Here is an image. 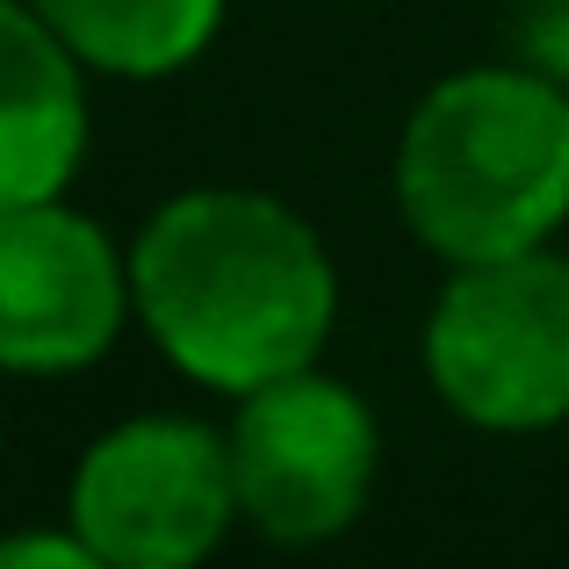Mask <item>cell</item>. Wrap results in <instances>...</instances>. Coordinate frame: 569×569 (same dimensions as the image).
I'll use <instances>...</instances> for the list:
<instances>
[{"mask_svg":"<svg viewBox=\"0 0 569 569\" xmlns=\"http://www.w3.org/2000/svg\"><path fill=\"white\" fill-rule=\"evenodd\" d=\"M130 310L152 353L209 397L325 361L339 267L303 209L267 188H181L130 231Z\"/></svg>","mask_w":569,"mask_h":569,"instance_id":"1","label":"cell"},{"mask_svg":"<svg viewBox=\"0 0 569 569\" xmlns=\"http://www.w3.org/2000/svg\"><path fill=\"white\" fill-rule=\"evenodd\" d=\"M397 217L469 267L569 231V94L533 66H461L418 94L389 167Z\"/></svg>","mask_w":569,"mask_h":569,"instance_id":"2","label":"cell"},{"mask_svg":"<svg viewBox=\"0 0 569 569\" xmlns=\"http://www.w3.org/2000/svg\"><path fill=\"white\" fill-rule=\"evenodd\" d=\"M418 353L461 426L505 440L569 426V252L527 246L447 267Z\"/></svg>","mask_w":569,"mask_h":569,"instance_id":"3","label":"cell"},{"mask_svg":"<svg viewBox=\"0 0 569 569\" xmlns=\"http://www.w3.org/2000/svg\"><path fill=\"white\" fill-rule=\"evenodd\" d=\"M66 519L101 569H194L238 527L231 440L188 411H138L80 447Z\"/></svg>","mask_w":569,"mask_h":569,"instance_id":"4","label":"cell"},{"mask_svg":"<svg viewBox=\"0 0 569 569\" xmlns=\"http://www.w3.org/2000/svg\"><path fill=\"white\" fill-rule=\"evenodd\" d=\"M231 483L238 527L274 548H325L368 512L382 476L376 403L318 361L231 397Z\"/></svg>","mask_w":569,"mask_h":569,"instance_id":"5","label":"cell"},{"mask_svg":"<svg viewBox=\"0 0 569 569\" xmlns=\"http://www.w3.org/2000/svg\"><path fill=\"white\" fill-rule=\"evenodd\" d=\"M130 325V246L66 194L0 209V376H87Z\"/></svg>","mask_w":569,"mask_h":569,"instance_id":"6","label":"cell"},{"mask_svg":"<svg viewBox=\"0 0 569 569\" xmlns=\"http://www.w3.org/2000/svg\"><path fill=\"white\" fill-rule=\"evenodd\" d=\"M87 80L94 72L29 0H0V209L51 202L80 181L94 144Z\"/></svg>","mask_w":569,"mask_h":569,"instance_id":"7","label":"cell"},{"mask_svg":"<svg viewBox=\"0 0 569 569\" xmlns=\"http://www.w3.org/2000/svg\"><path fill=\"white\" fill-rule=\"evenodd\" d=\"M94 80H173L223 37L231 0H29Z\"/></svg>","mask_w":569,"mask_h":569,"instance_id":"8","label":"cell"},{"mask_svg":"<svg viewBox=\"0 0 569 569\" xmlns=\"http://www.w3.org/2000/svg\"><path fill=\"white\" fill-rule=\"evenodd\" d=\"M0 569H101L94 548L66 527H29V533H0Z\"/></svg>","mask_w":569,"mask_h":569,"instance_id":"9","label":"cell"}]
</instances>
